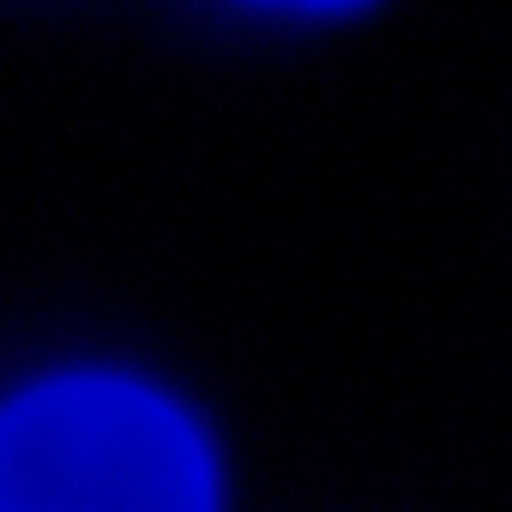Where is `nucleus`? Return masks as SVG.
<instances>
[{
	"label": "nucleus",
	"mask_w": 512,
	"mask_h": 512,
	"mask_svg": "<svg viewBox=\"0 0 512 512\" xmlns=\"http://www.w3.org/2000/svg\"><path fill=\"white\" fill-rule=\"evenodd\" d=\"M278 7H338V0H278Z\"/></svg>",
	"instance_id": "obj_2"
},
{
	"label": "nucleus",
	"mask_w": 512,
	"mask_h": 512,
	"mask_svg": "<svg viewBox=\"0 0 512 512\" xmlns=\"http://www.w3.org/2000/svg\"><path fill=\"white\" fill-rule=\"evenodd\" d=\"M211 458L157 392L67 374L0 410V512H211Z\"/></svg>",
	"instance_id": "obj_1"
}]
</instances>
